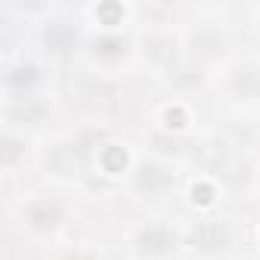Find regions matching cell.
I'll return each mask as SVG.
<instances>
[{
    "instance_id": "6da1fadb",
    "label": "cell",
    "mask_w": 260,
    "mask_h": 260,
    "mask_svg": "<svg viewBox=\"0 0 260 260\" xmlns=\"http://www.w3.org/2000/svg\"><path fill=\"white\" fill-rule=\"evenodd\" d=\"M22 223L34 233H55L64 223V208L55 199H31L22 208Z\"/></svg>"
},
{
    "instance_id": "7a4b0ae2",
    "label": "cell",
    "mask_w": 260,
    "mask_h": 260,
    "mask_svg": "<svg viewBox=\"0 0 260 260\" xmlns=\"http://www.w3.org/2000/svg\"><path fill=\"white\" fill-rule=\"evenodd\" d=\"M190 242L202 254H217V251H223L230 245V233H226V226L220 220H199L193 226V233H190Z\"/></svg>"
},
{
    "instance_id": "3957f363",
    "label": "cell",
    "mask_w": 260,
    "mask_h": 260,
    "mask_svg": "<svg viewBox=\"0 0 260 260\" xmlns=\"http://www.w3.org/2000/svg\"><path fill=\"white\" fill-rule=\"evenodd\" d=\"M175 184V175L159 162H141L135 172V190L144 196H159Z\"/></svg>"
},
{
    "instance_id": "277c9868",
    "label": "cell",
    "mask_w": 260,
    "mask_h": 260,
    "mask_svg": "<svg viewBox=\"0 0 260 260\" xmlns=\"http://www.w3.org/2000/svg\"><path fill=\"white\" fill-rule=\"evenodd\" d=\"M135 245H138V254H144V257H166L175 251V233L162 223H153L138 233Z\"/></svg>"
},
{
    "instance_id": "5b68a950",
    "label": "cell",
    "mask_w": 260,
    "mask_h": 260,
    "mask_svg": "<svg viewBox=\"0 0 260 260\" xmlns=\"http://www.w3.org/2000/svg\"><path fill=\"white\" fill-rule=\"evenodd\" d=\"M230 89L236 98L260 101V64H239L230 74Z\"/></svg>"
},
{
    "instance_id": "8992f818",
    "label": "cell",
    "mask_w": 260,
    "mask_h": 260,
    "mask_svg": "<svg viewBox=\"0 0 260 260\" xmlns=\"http://www.w3.org/2000/svg\"><path fill=\"white\" fill-rule=\"evenodd\" d=\"M226 52V40L217 34V31H199L193 37V55L202 58V61H214Z\"/></svg>"
},
{
    "instance_id": "52a82bcc",
    "label": "cell",
    "mask_w": 260,
    "mask_h": 260,
    "mask_svg": "<svg viewBox=\"0 0 260 260\" xmlns=\"http://www.w3.org/2000/svg\"><path fill=\"white\" fill-rule=\"evenodd\" d=\"M92 55L101 58V61H119L128 55V40L119 37V34H104L92 43Z\"/></svg>"
},
{
    "instance_id": "ba28073f",
    "label": "cell",
    "mask_w": 260,
    "mask_h": 260,
    "mask_svg": "<svg viewBox=\"0 0 260 260\" xmlns=\"http://www.w3.org/2000/svg\"><path fill=\"white\" fill-rule=\"evenodd\" d=\"M37 80H40L37 68H34V64H25V61H22V64L7 68V77H4L7 89H13V92H25V89H31Z\"/></svg>"
},
{
    "instance_id": "9c48e42d",
    "label": "cell",
    "mask_w": 260,
    "mask_h": 260,
    "mask_svg": "<svg viewBox=\"0 0 260 260\" xmlns=\"http://www.w3.org/2000/svg\"><path fill=\"white\" fill-rule=\"evenodd\" d=\"M43 40H46V46H49V52H55V55H64L71 46H74V31L68 28V25H61V22H55V25H49L46 28V34H43Z\"/></svg>"
},
{
    "instance_id": "30bf717a",
    "label": "cell",
    "mask_w": 260,
    "mask_h": 260,
    "mask_svg": "<svg viewBox=\"0 0 260 260\" xmlns=\"http://www.w3.org/2000/svg\"><path fill=\"white\" fill-rule=\"evenodd\" d=\"M43 113H46V107L40 101H34V98H25L22 107H10V119L13 122H25V125H37L43 119Z\"/></svg>"
},
{
    "instance_id": "8fae6325",
    "label": "cell",
    "mask_w": 260,
    "mask_h": 260,
    "mask_svg": "<svg viewBox=\"0 0 260 260\" xmlns=\"http://www.w3.org/2000/svg\"><path fill=\"white\" fill-rule=\"evenodd\" d=\"M19 147H22V141H16L13 135L4 138V166H7V169L16 166V159H19Z\"/></svg>"
},
{
    "instance_id": "7c38bea8",
    "label": "cell",
    "mask_w": 260,
    "mask_h": 260,
    "mask_svg": "<svg viewBox=\"0 0 260 260\" xmlns=\"http://www.w3.org/2000/svg\"><path fill=\"white\" fill-rule=\"evenodd\" d=\"M64 260H95L92 254H86V251H74V254H68Z\"/></svg>"
}]
</instances>
